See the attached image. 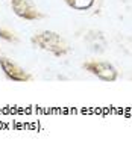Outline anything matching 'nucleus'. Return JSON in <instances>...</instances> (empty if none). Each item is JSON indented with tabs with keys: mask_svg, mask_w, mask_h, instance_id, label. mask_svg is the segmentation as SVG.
<instances>
[{
	"mask_svg": "<svg viewBox=\"0 0 132 148\" xmlns=\"http://www.w3.org/2000/svg\"><path fill=\"white\" fill-rule=\"evenodd\" d=\"M30 42L37 49L49 51L50 55H53L56 58H62L70 51L67 41L58 32H53V30H41V32L35 33L30 38Z\"/></svg>",
	"mask_w": 132,
	"mask_h": 148,
	"instance_id": "1",
	"label": "nucleus"
},
{
	"mask_svg": "<svg viewBox=\"0 0 132 148\" xmlns=\"http://www.w3.org/2000/svg\"><path fill=\"white\" fill-rule=\"evenodd\" d=\"M82 68L103 82H115L118 79L117 68L113 64L105 62V60H88V62L82 64Z\"/></svg>",
	"mask_w": 132,
	"mask_h": 148,
	"instance_id": "2",
	"label": "nucleus"
},
{
	"mask_svg": "<svg viewBox=\"0 0 132 148\" xmlns=\"http://www.w3.org/2000/svg\"><path fill=\"white\" fill-rule=\"evenodd\" d=\"M0 70H2L5 76L9 80H12V82L26 83V82H30L32 80L30 74L28 71H24L17 62H14V60L9 59V58L0 56Z\"/></svg>",
	"mask_w": 132,
	"mask_h": 148,
	"instance_id": "3",
	"label": "nucleus"
},
{
	"mask_svg": "<svg viewBox=\"0 0 132 148\" xmlns=\"http://www.w3.org/2000/svg\"><path fill=\"white\" fill-rule=\"evenodd\" d=\"M9 2H11V8L14 11V14L23 20L37 21V20H41L44 17L32 0H9Z\"/></svg>",
	"mask_w": 132,
	"mask_h": 148,
	"instance_id": "4",
	"label": "nucleus"
},
{
	"mask_svg": "<svg viewBox=\"0 0 132 148\" xmlns=\"http://www.w3.org/2000/svg\"><path fill=\"white\" fill-rule=\"evenodd\" d=\"M75 11H88L94 6L96 0H64Z\"/></svg>",
	"mask_w": 132,
	"mask_h": 148,
	"instance_id": "5",
	"label": "nucleus"
},
{
	"mask_svg": "<svg viewBox=\"0 0 132 148\" xmlns=\"http://www.w3.org/2000/svg\"><path fill=\"white\" fill-rule=\"evenodd\" d=\"M0 38L5 39V41H8V42H17L18 41L17 36L14 35V32H11L5 27H0Z\"/></svg>",
	"mask_w": 132,
	"mask_h": 148,
	"instance_id": "6",
	"label": "nucleus"
}]
</instances>
